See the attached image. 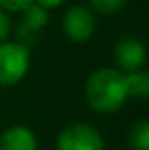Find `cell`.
<instances>
[{
  "mask_svg": "<svg viewBox=\"0 0 149 150\" xmlns=\"http://www.w3.org/2000/svg\"><path fill=\"white\" fill-rule=\"evenodd\" d=\"M112 61H114V68H117L123 74L146 68L148 63L146 44L133 35L119 37L112 47Z\"/></svg>",
  "mask_w": 149,
  "mask_h": 150,
  "instance_id": "obj_5",
  "label": "cell"
},
{
  "mask_svg": "<svg viewBox=\"0 0 149 150\" xmlns=\"http://www.w3.org/2000/svg\"><path fill=\"white\" fill-rule=\"evenodd\" d=\"M128 96L133 100H148L149 96V72L146 68L125 74Z\"/></svg>",
  "mask_w": 149,
  "mask_h": 150,
  "instance_id": "obj_8",
  "label": "cell"
},
{
  "mask_svg": "<svg viewBox=\"0 0 149 150\" xmlns=\"http://www.w3.org/2000/svg\"><path fill=\"white\" fill-rule=\"evenodd\" d=\"M34 0H0V9L7 14H19L23 12Z\"/></svg>",
  "mask_w": 149,
  "mask_h": 150,
  "instance_id": "obj_11",
  "label": "cell"
},
{
  "mask_svg": "<svg viewBox=\"0 0 149 150\" xmlns=\"http://www.w3.org/2000/svg\"><path fill=\"white\" fill-rule=\"evenodd\" d=\"M37 5L40 7H44L46 11H54V9H58L60 5H63V2L65 0H34Z\"/></svg>",
  "mask_w": 149,
  "mask_h": 150,
  "instance_id": "obj_13",
  "label": "cell"
},
{
  "mask_svg": "<svg viewBox=\"0 0 149 150\" xmlns=\"http://www.w3.org/2000/svg\"><path fill=\"white\" fill-rule=\"evenodd\" d=\"M12 32V23H11V18L5 11L0 9V42L2 40H7L9 35Z\"/></svg>",
  "mask_w": 149,
  "mask_h": 150,
  "instance_id": "obj_12",
  "label": "cell"
},
{
  "mask_svg": "<svg viewBox=\"0 0 149 150\" xmlns=\"http://www.w3.org/2000/svg\"><path fill=\"white\" fill-rule=\"evenodd\" d=\"M126 145L130 150H149V120L140 119L132 124L126 134Z\"/></svg>",
  "mask_w": 149,
  "mask_h": 150,
  "instance_id": "obj_9",
  "label": "cell"
},
{
  "mask_svg": "<svg viewBox=\"0 0 149 150\" xmlns=\"http://www.w3.org/2000/svg\"><path fill=\"white\" fill-rule=\"evenodd\" d=\"M32 67L30 47L18 40L0 42V87H14L21 84Z\"/></svg>",
  "mask_w": 149,
  "mask_h": 150,
  "instance_id": "obj_2",
  "label": "cell"
},
{
  "mask_svg": "<svg viewBox=\"0 0 149 150\" xmlns=\"http://www.w3.org/2000/svg\"><path fill=\"white\" fill-rule=\"evenodd\" d=\"M128 0H86V5L100 16H112L119 12Z\"/></svg>",
  "mask_w": 149,
  "mask_h": 150,
  "instance_id": "obj_10",
  "label": "cell"
},
{
  "mask_svg": "<svg viewBox=\"0 0 149 150\" xmlns=\"http://www.w3.org/2000/svg\"><path fill=\"white\" fill-rule=\"evenodd\" d=\"M0 150H39V138L32 127L12 124L0 133Z\"/></svg>",
  "mask_w": 149,
  "mask_h": 150,
  "instance_id": "obj_7",
  "label": "cell"
},
{
  "mask_svg": "<svg viewBox=\"0 0 149 150\" xmlns=\"http://www.w3.org/2000/svg\"><path fill=\"white\" fill-rule=\"evenodd\" d=\"M21 14V23L16 30V40L25 44V45H32L35 44L42 33V30L47 26L49 23V11H46L44 7L37 5L35 2H32Z\"/></svg>",
  "mask_w": 149,
  "mask_h": 150,
  "instance_id": "obj_6",
  "label": "cell"
},
{
  "mask_svg": "<svg viewBox=\"0 0 149 150\" xmlns=\"http://www.w3.org/2000/svg\"><path fill=\"white\" fill-rule=\"evenodd\" d=\"M62 32L72 44H86L97 32V14L88 5H70L62 18Z\"/></svg>",
  "mask_w": 149,
  "mask_h": 150,
  "instance_id": "obj_4",
  "label": "cell"
},
{
  "mask_svg": "<svg viewBox=\"0 0 149 150\" xmlns=\"http://www.w3.org/2000/svg\"><path fill=\"white\" fill-rule=\"evenodd\" d=\"M84 100L98 115H114L130 100L126 77L114 67H98L84 80Z\"/></svg>",
  "mask_w": 149,
  "mask_h": 150,
  "instance_id": "obj_1",
  "label": "cell"
},
{
  "mask_svg": "<svg viewBox=\"0 0 149 150\" xmlns=\"http://www.w3.org/2000/svg\"><path fill=\"white\" fill-rule=\"evenodd\" d=\"M54 150H105V142L93 124L72 122L56 134Z\"/></svg>",
  "mask_w": 149,
  "mask_h": 150,
  "instance_id": "obj_3",
  "label": "cell"
}]
</instances>
